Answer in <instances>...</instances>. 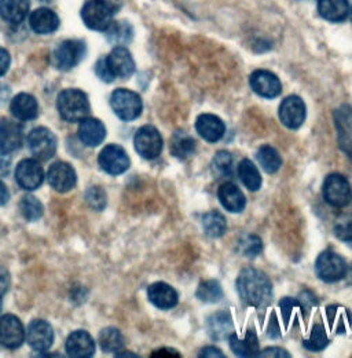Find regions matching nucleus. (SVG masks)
<instances>
[{
	"label": "nucleus",
	"instance_id": "6e6d98bb",
	"mask_svg": "<svg viewBox=\"0 0 352 358\" xmlns=\"http://www.w3.org/2000/svg\"><path fill=\"white\" fill-rule=\"evenodd\" d=\"M350 14H351V20H352V8L350 10Z\"/></svg>",
	"mask_w": 352,
	"mask_h": 358
},
{
	"label": "nucleus",
	"instance_id": "c85d7f7f",
	"mask_svg": "<svg viewBox=\"0 0 352 358\" xmlns=\"http://www.w3.org/2000/svg\"><path fill=\"white\" fill-rule=\"evenodd\" d=\"M318 13L330 22H343L350 15L349 0H319Z\"/></svg>",
	"mask_w": 352,
	"mask_h": 358
},
{
	"label": "nucleus",
	"instance_id": "5701e85b",
	"mask_svg": "<svg viewBox=\"0 0 352 358\" xmlns=\"http://www.w3.org/2000/svg\"><path fill=\"white\" fill-rule=\"evenodd\" d=\"M59 17L48 7H41L31 13L29 27L38 35H50L59 28Z\"/></svg>",
	"mask_w": 352,
	"mask_h": 358
},
{
	"label": "nucleus",
	"instance_id": "09e8293b",
	"mask_svg": "<svg viewBox=\"0 0 352 358\" xmlns=\"http://www.w3.org/2000/svg\"><path fill=\"white\" fill-rule=\"evenodd\" d=\"M259 357H291L289 353H286V350L281 349V348H268L265 349L263 353H259Z\"/></svg>",
	"mask_w": 352,
	"mask_h": 358
},
{
	"label": "nucleus",
	"instance_id": "603ef678",
	"mask_svg": "<svg viewBox=\"0 0 352 358\" xmlns=\"http://www.w3.org/2000/svg\"><path fill=\"white\" fill-rule=\"evenodd\" d=\"M10 200V192L7 186L0 180V206H6Z\"/></svg>",
	"mask_w": 352,
	"mask_h": 358
},
{
	"label": "nucleus",
	"instance_id": "864d4df0",
	"mask_svg": "<svg viewBox=\"0 0 352 358\" xmlns=\"http://www.w3.org/2000/svg\"><path fill=\"white\" fill-rule=\"evenodd\" d=\"M271 318H272V324H274V325H271V322L268 324V335H270L271 338H278V336H281V332L278 331V329H279L278 322H277V320H275V315H272Z\"/></svg>",
	"mask_w": 352,
	"mask_h": 358
},
{
	"label": "nucleus",
	"instance_id": "dca6fc26",
	"mask_svg": "<svg viewBox=\"0 0 352 358\" xmlns=\"http://www.w3.org/2000/svg\"><path fill=\"white\" fill-rule=\"evenodd\" d=\"M249 85L259 96L267 99H274L282 92V85L278 76L265 69L255 71L249 78Z\"/></svg>",
	"mask_w": 352,
	"mask_h": 358
},
{
	"label": "nucleus",
	"instance_id": "58836bf2",
	"mask_svg": "<svg viewBox=\"0 0 352 358\" xmlns=\"http://www.w3.org/2000/svg\"><path fill=\"white\" fill-rule=\"evenodd\" d=\"M329 345V339L325 331V327L315 324L311 328V334L307 339H303V346L309 352H321Z\"/></svg>",
	"mask_w": 352,
	"mask_h": 358
},
{
	"label": "nucleus",
	"instance_id": "9b49d317",
	"mask_svg": "<svg viewBox=\"0 0 352 358\" xmlns=\"http://www.w3.org/2000/svg\"><path fill=\"white\" fill-rule=\"evenodd\" d=\"M28 148L36 160L47 162L57 152V136L45 127H38L28 135Z\"/></svg>",
	"mask_w": 352,
	"mask_h": 358
},
{
	"label": "nucleus",
	"instance_id": "a19ab883",
	"mask_svg": "<svg viewBox=\"0 0 352 358\" xmlns=\"http://www.w3.org/2000/svg\"><path fill=\"white\" fill-rule=\"evenodd\" d=\"M233 164H234V160L231 153L227 150H220L214 156L211 167L214 174H217L218 177H231Z\"/></svg>",
	"mask_w": 352,
	"mask_h": 358
},
{
	"label": "nucleus",
	"instance_id": "37998d69",
	"mask_svg": "<svg viewBox=\"0 0 352 358\" xmlns=\"http://www.w3.org/2000/svg\"><path fill=\"white\" fill-rule=\"evenodd\" d=\"M336 237L352 248V215L340 217L335 224Z\"/></svg>",
	"mask_w": 352,
	"mask_h": 358
},
{
	"label": "nucleus",
	"instance_id": "39448f33",
	"mask_svg": "<svg viewBox=\"0 0 352 358\" xmlns=\"http://www.w3.org/2000/svg\"><path fill=\"white\" fill-rule=\"evenodd\" d=\"M110 106L115 115L123 122L136 120L143 110V102L140 95L127 89H117L112 92Z\"/></svg>",
	"mask_w": 352,
	"mask_h": 358
},
{
	"label": "nucleus",
	"instance_id": "3c124183",
	"mask_svg": "<svg viewBox=\"0 0 352 358\" xmlns=\"http://www.w3.org/2000/svg\"><path fill=\"white\" fill-rule=\"evenodd\" d=\"M200 357L224 358V355L220 352L218 348H215V346H207V348H204V349L201 350Z\"/></svg>",
	"mask_w": 352,
	"mask_h": 358
},
{
	"label": "nucleus",
	"instance_id": "423d86ee",
	"mask_svg": "<svg viewBox=\"0 0 352 358\" xmlns=\"http://www.w3.org/2000/svg\"><path fill=\"white\" fill-rule=\"evenodd\" d=\"M322 194L329 206L336 208L347 207L352 201L350 180L342 174H330L323 180Z\"/></svg>",
	"mask_w": 352,
	"mask_h": 358
},
{
	"label": "nucleus",
	"instance_id": "f704fd0d",
	"mask_svg": "<svg viewBox=\"0 0 352 358\" xmlns=\"http://www.w3.org/2000/svg\"><path fill=\"white\" fill-rule=\"evenodd\" d=\"M132 36H133V29L127 21L113 22L106 31V38L113 45H127L131 42Z\"/></svg>",
	"mask_w": 352,
	"mask_h": 358
},
{
	"label": "nucleus",
	"instance_id": "7c9ffc66",
	"mask_svg": "<svg viewBox=\"0 0 352 358\" xmlns=\"http://www.w3.org/2000/svg\"><path fill=\"white\" fill-rule=\"evenodd\" d=\"M207 328H208V334L211 335L212 339L223 341L227 336H230V334L233 332L234 324H233L230 314L226 313V312H218V313L212 314L208 318Z\"/></svg>",
	"mask_w": 352,
	"mask_h": 358
},
{
	"label": "nucleus",
	"instance_id": "72a5a7b5",
	"mask_svg": "<svg viewBox=\"0 0 352 358\" xmlns=\"http://www.w3.org/2000/svg\"><path fill=\"white\" fill-rule=\"evenodd\" d=\"M256 159L267 174H275L282 166V159L278 150L270 145H263L259 148Z\"/></svg>",
	"mask_w": 352,
	"mask_h": 358
},
{
	"label": "nucleus",
	"instance_id": "f3484780",
	"mask_svg": "<svg viewBox=\"0 0 352 358\" xmlns=\"http://www.w3.org/2000/svg\"><path fill=\"white\" fill-rule=\"evenodd\" d=\"M27 341L35 352H47L54 343V329L44 320H34L27 329Z\"/></svg>",
	"mask_w": 352,
	"mask_h": 358
},
{
	"label": "nucleus",
	"instance_id": "de8ad7c7",
	"mask_svg": "<svg viewBox=\"0 0 352 358\" xmlns=\"http://www.w3.org/2000/svg\"><path fill=\"white\" fill-rule=\"evenodd\" d=\"M10 64H11V57H10L8 51L6 48L0 47V78L7 73Z\"/></svg>",
	"mask_w": 352,
	"mask_h": 358
},
{
	"label": "nucleus",
	"instance_id": "412c9836",
	"mask_svg": "<svg viewBox=\"0 0 352 358\" xmlns=\"http://www.w3.org/2000/svg\"><path fill=\"white\" fill-rule=\"evenodd\" d=\"M11 115L21 122H31L39 115V103L36 98L28 92L17 94L10 102Z\"/></svg>",
	"mask_w": 352,
	"mask_h": 358
},
{
	"label": "nucleus",
	"instance_id": "1a4fd4ad",
	"mask_svg": "<svg viewBox=\"0 0 352 358\" xmlns=\"http://www.w3.org/2000/svg\"><path fill=\"white\" fill-rule=\"evenodd\" d=\"M98 164L106 174L116 177L124 174L130 169L131 160L126 149L120 145H108L101 150Z\"/></svg>",
	"mask_w": 352,
	"mask_h": 358
},
{
	"label": "nucleus",
	"instance_id": "6ab92c4d",
	"mask_svg": "<svg viewBox=\"0 0 352 358\" xmlns=\"http://www.w3.org/2000/svg\"><path fill=\"white\" fill-rule=\"evenodd\" d=\"M147 299L160 310H171L179 302L177 292L167 282L152 284L147 288Z\"/></svg>",
	"mask_w": 352,
	"mask_h": 358
},
{
	"label": "nucleus",
	"instance_id": "f8f14e48",
	"mask_svg": "<svg viewBox=\"0 0 352 358\" xmlns=\"http://www.w3.org/2000/svg\"><path fill=\"white\" fill-rule=\"evenodd\" d=\"M25 342V328L22 321L14 314L0 317V345L6 349H20Z\"/></svg>",
	"mask_w": 352,
	"mask_h": 358
},
{
	"label": "nucleus",
	"instance_id": "cd10ccee",
	"mask_svg": "<svg viewBox=\"0 0 352 358\" xmlns=\"http://www.w3.org/2000/svg\"><path fill=\"white\" fill-rule=\"evenodd\" d=\"M79 138L86 146H89V148L99 146L106 138V127L98 119L86 117L80 122Z\"/></svg>",
	"mask_w": 352,
	"mask_h": 358
},
{
	"label": "nucleus",
	"instance_id": "79ce46f5",
	"mask_svg": "<svg viewBox=\"0 0 352 358\" xmlns=\"http://www.w3.org/2000/svg\"><path fill=\"white\" fill-rule=\"evenodd\" d=\"M85 197H86V203H87L88 206H89L92 210H95V211H102V210H105V207H106V204H108L106 193H105V190H103L102 187H99V186H92V187H89L87 192H86Z\"/></svg>",
	"mask_w": 352,
	"mask_h": 358
},
{
	"label": "nucleus",
	"instance_id": "473e14b6",
	"mask_svg": "<svg viewBox=\"0 0 352 358\" xmlns=\"http://www.w3.org/2000/svg\"><path fill=\"white\" fill-rule=\"evenodd\" d=\"M99 346L105 353H119L124 349V336L117 328H105L99 332Z\"/></svg>",
	"mask_w": 352,
	"mask_h": 358
},
{
	"label": "nucleus",
	"instance_id": "c9c22d12",
	"mask_svg": "<svg viewBox=\"0 0 352 358\" xmlns=\"http://www.w3.org/2000/svg\"><path fill=\"white\" fill-rule=\"evenodd\" d=\"M196 296L204 303H218L223 298V289L219 281L217 280L201 281L197 288Z\"/></svg>",
	"mask_w": 352,
	"mask_h": 358
},
{
	"label": "nucleus",
	"instance_id": "5fc2aeb1",
	"mask_svg": "<svg viewBox=\"0 0 352 358\" xmlns=\"http://www.w3.org/2000/svg\"><path fill=\"white\" fill-rule=\"evenodd\" d=\"M0 309H1V292H0Z\"/></svg>",
	"mask_w": 352,
	"mask_h": 358
},
{
	"label": "nucleus",
	"instance_id": "e433bc0d",
	"mask_svg": "<svg viewBox=\"0 0 352 358\" xmlns=\"http://www.w3.org/2000/svg\"><path fill=\"white\" fill-rule=\"evenodd\" d=\"M203 227L208 237L219 238L226 233L227 224L219 211H210L203 217Z\"/></svg>",
	"mask_w": 352,
	"mask_h": 358
},
{
	"label": "nucleus",
	"instance_id": "4c0bfd02",
	"mask_svg": "<svg viewBox=\"0 0 352 358\" xmlns=\"http://www.w3.org/2000/svg\"><path fill=\"white\" fill-rule=\"evenodd\" d=\"M20 211L28 222H38L43 217L44 207L38 197L25 196L20 201Z\"/></svg>",
	"mask_w": 352,
	"mask_h": 358
},
{
	"label": "nucleus",
	"instance_id": "0eeeda50",
	"mask_svg": "<svg viewBox=\"0 0 352 358\" xmlns=\"http://www.w3.org/2000/svg\"><path fill=\"white\" fill-rule=\"evenodd\" d=\"M315 273L319 280L332 284L343 280L349 273V268L343 257L332 251H323L316 258Z\"/></svg>",
	"mask_w": 352,
	"mask_h": 358
},
{
	"label": "nucleus",
	"instance_id": "ea45409f",
	"mask_svg": "<svg viewBox=\"0 0 352 358\" xmlns=\"http://www.w3.org/2000/svg\"><path fill=\"white\" fill-rule=\"evenodd\" d=\"M237 250L241 255L248 257V258H255L261 255L263 250V244L261 237L255 234H245L237 241Z\"/></svg>",
	"mask_w": 352,
	"mask_h": 358
},
{
	"label": "nucleus",
	"instance_id": "393cba45",
	"mask_svg": "<svg viewBox=\"0 0 352 358\" xmlns=\"http://www.w3.org/2000/svg\"><path fill=\"white\" fill-rule=\"evenodd\" d=\"M230 349L235 356L240 357H259V341L256 332L249 329L245 336L241 339L237 334H230L228 336Z\"/></svg>",
	"mask_w": 352,
	"mask_h": 358
},
{
	"label": "nucleus",
	"instance_id": "b1692460",
	"mask_svg": "<svg viewBox=\"0 0 352 358\" xmlns=\"http://www.w3.org/2000/svg\"><path fill=\"white\" fill-rule=\"evenodd\" d=\"M218 197H219L220 204L233 214L242 213L244 208L247 207V197L241 192V189L231 183L226 182L223 183L218 190Z\"/></svg>",
	"mask_w": 352,
	"mask_h": 358
},
{
	"label": "nucleus",
	"instance_id": "a211bd4d",
	"mask_svg": "<svg viewBox=\"0 0 352 358\" xmlns=\"http://www.w3.org/2000/svg\"><path fill=\"white\" fill-rule=\"evenodd\" d=\"M65 349L69 357L88 358L95 355L96 346L87 331L78 329L68 336L65 342Z\"/></svg>",
	"mask_w": 352,
	"mask_h": 358
},
{
	"label": "nucleus",
	"instance_id": "2eb2a0df",
	"mask_svg": "<svg viewBox=\"0 0 352 358\" xmlns=\"http://www.w3.org/2000/svg\"><path fill=\"white\" fill-rule=\"evenodd\" d=\"M105 59L115 79H129L135 72V61L124 45H116Z\"/></svg>",
	"mask_w": 352,
	"mask_h": 358
},
{
	"label": "nucleus",
	"instance_id": "c756f323",
	"mask_svg": "<svg viewBox=\"0 0 352 358\" xmlns=\"http://www.w3.org/2000/svg\"><path fill=\"white\" fill-rule=\"evenodd\" d=\"M196 148H197L196 139L183 130H176L171 136L170 150H171V155L177 160H186L191 157L196 152Z\"/></svg>",
	"mask_w": 352,
	"mask_h": 358
},
{
	"label": "nucleus",
	"instance_id": "49530a36",
	"mask_svg": "<svg viewBox=\"0 0 352 358\" xmlns=\"http://www.w3.org/2000/svg\"><path fill=\"white\" fill-rule=\"evenodd\" d=\"M300 302V306L303 309V312H309L314 306L318 305V301L315 298V295L311 291H303L300 294V299H298Z\"/></svg>",
	"mask_w": 352,
	"mask_h": 358
},
{
	"label": "nucleus",
	"instance_id": "8fccbe9b",
	"mask_svg": "<svg viewBox=\"0 0 352 358\" xmlns=\"http://www.w3.org/2000/svg\"><path fill=\"white\" fill-rule=\"evenodd\" d=\"M152 357H175L180 358V355L174 350V349H167V348H163V349H159V350H154L152 353Z\"/></svg>",
	"mask_w": 352,
	"mask_h": 358
},
{
	"label": "nucleus",
	"instance_id": "20e7f679",
	"mask_svg": "<svg viewBox=\"0 0 352 358\" xmlns=\"http://www.w3.org/2000/svg\"><path fill=\"white\" fill-rule=\"evenodd\" d=\"M87 52V45L83 41H64L57 45L51 54V64L62 72H68L78 66Z\"/></svg>",
	"mask_w": 352,
	"mask_h": 358
},
{
	"label": "nucleus",
	"instance_id": "ddd939ff",
	"mask_svg": "<svg viewBox=\"0 0 352 358\" xmlns=\"http://www.w3.org/2000/svg\"><path fill=\"white\" fill-rule=\"evenodd\" d=\"M45 174L42 164L35 159H24L15 169V180L25 190H36L43 185Z\"/></svg>",
	"mask_w": 352,
	"mask_h": 358
},
{
	"label": "nucleus",
	"instance_id": "f257e3e1",
	"mask_svg": "<svg viewBox=\"0 0 352 358\" xmlns=\"http://www.w3.org/2000/svg\"><path fill=\"white\" fill-rule=\"evenodd\" d=\"M235 287L242 302L252 308H265L272 299V284L267 274L259 268H242Z\"/></svg>",
	"mask_w": 352,
	"mask_h": 358
},
{
	"label": "nucleus",
	"instance_id": "c03bdc74",
	"mask_svg": "<svg viewBox=\"0 0 352 358\" xmlns=\"http://www.w3.org/2000/svg\"><path fill=\"white\" fill-rule=\"evenodd\" d=\"M279 308H281V313H282V317H284V321H285V324L288 327L291 324V318L295 315V312L298 309H302L300 302L298 299H293V298H284V299H281L279 301Z\"/></svg>",
	"mask_w": 352,
	"mask_h": 358
},
{
	"label": "nucleus",
	"instance_id": "9d476101",
	"mask_svg": "<svg viewBox=\"0 0 352 358\" xmlns=\"http://www.w3.org/2000/svg\"><path fill=\"white\" fill-rule=\"evenodd\" d=\"M278 116L281 123L286 129L299 130L305 124L306 116H307L305 101L298 95L286 96L279 105Z\"/></svg>",
	"mask_w": 352,
	"mask_h": 358
},
{
	"label": "nucleus",
	"instance_id": "2f4dec72",
	"mask_svg": "<svg viewBox=\"0 0 352 358\" xmlns=\"http://www.w3.org/2000/svg\"><path fill=\"white\" fill-rule=\"evenodd\" d=\"M238 173V178L241 179V182L244 183V186L251 190V192H256L262 187V176L258 170V167L254 164L252 160L249 159H242L238 164L237 169Z\"/></svg>",
	"mask_w": 352,
	"mask_h": 358
},
{
	"label": "nucleus",
	"instance_id": "bb28decb",
	"mask_svg": "<svg viewBox=\"0 0 352 358\" xmlns=\"http://www.w3.org/2000/svg\"><path fill=\"white\" fill-rule=\"evenodd\" d=\"M31 8V0H0V18L11 25L24 22Z\"/></svg>",
	"mask_w": 352,
	"mask_h": 358
},
{
	"label": "nucleus",
	"instance_id": "6e6552de",
	"mask_svg": "<svg viewBox=\"0 0 352 358\" xmlns=\"http://www.w3.org/2000/svg\"><path fill=\"white\" fill-rule=\"evenodd\" d=\"M135 150L140 157L146 160L157 159L163 152V136L154 126H143L140 127L133 136Z\"/></svg>",
	"mask_w": 352,
	"mask_h": 358
},
{
	"label": "nucleus",
	"instance_id": "a18cd8bd",
	"mask_svg": "<svg viewBox=\"0 0 352 358\" xmlns=\"http://www.w3.org/2000/svg\"><path fill=\"white\" fill-rule=\"evenodd\" d=\"M95 73H96V76H98L102 82H105V83H112V82H115V80H116V79H115V76L112 75V72H110V69H109L108 64H106L105 57H102L101 59H98V61H96V65H95Z\"/></svg>",
	"mask_w": 352,
	"mask_h": 358
},
{
	"label": "nucleus",
	"instance_id": "4468645a",
	"mask_svg": "<svg viewBox=\"0 0 352 358\" xmlns=\"http://www.w3.org/2000/svg\"><path fill=\"white\" fill-rule=\"evenodd\" d=\"M47 180L55 192L68 193L76 186L78 174L69 163L58 162L50 167L47 173Z\"/></svg>",
	"mask_w": 352,
	"mask_h": 358
},
{
	"label": "nucleus",
	"instance_id": "aec40b11",
	"mask_svg": "<svg viewBox=\"0 0 352 358\" xmlns=\"http://www.w3.org/2000/svg\"><path fill=\"white\" fill-rule=\"evenodd\" d=\"M24 143V133L18 123L0 119V152L7 155L18 150Z\"/></svg>",
	"mask_w": 352,
	"mask_h": 358
},
{
	"label": "nucleus",
	"instance_id": "f03ea898",
	"mask_svg": "<svg viewBox=\"0 0 352 358\" xmlns=\"http://www.w3.org/2000/svg\"><path fill=\"white\" fill-rule=\"evenodd\" d=\"M120 8L116 0H87L82 8V20L88 29L106 32Z\"/></svg>",
	"mask_w": 352,
	"mask_h": 358
},
{
	"label": "nucleus",
	"instance_id": "7ed1b4c3",
	"mask_svg": "<svg viewBox=\"0 0 352 358\" xmlns=\"http://www.w3.org/2000/svg\"><path fill=\"white\" fill-rule=\"evenodd\" d=\"M57 109L59 116L68 123H78L89 115L88 95L78 89L62 90L57 98Z\"/></svg>",
	"mask_w": 352,
	"mask_h": 358
},
{
	"label": "nucleus",
	"instance_id": "a878e982",
	"mask_svg": "<svg viewBox=\"0 0 352 358\" xmlns=\"http://www.w3.org/2000/svg\"><path fill=\"white\" fill-rule=\"evenodd\" d=\"M335 124L337 127L339 142L346 155L352 156V109L344 105L335 112Z\"/></svg>",
	"mask_w": 352,
	"mask_h": 358
},
{
	"label": "nucleus",
	"instance_id": "4be33fe9",
	"mask_svg": "<svg viewBox=\"0 0 352 358\" xmlns=\"http://www.w3.org/2000/svg\"><path fill=\"white\" fill-rule=\"evenodd\" d=\"M196 131L204 141H207L210 143H215L224 136L226 124L223 123V120L220 119L219 116H215L211 113H204L197 117Z\"/></svg>",
	"mask_w": 352,
	"mask_h": 358
}]
</instances>
